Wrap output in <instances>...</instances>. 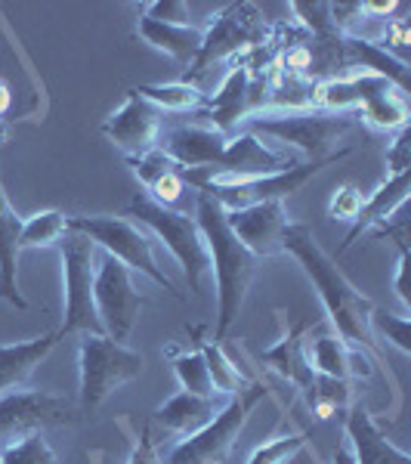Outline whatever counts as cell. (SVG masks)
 Here are the masks:
<instances>
[{"label": "cell", "mask_w": 411, "mask_h": 464, "mask_svg": "<svg viewBox=\"0 0 411 464\" xmlns=\"http://www.w3.org/2000/svg\"><path fill=\"white\" fill-rule=\"evenodd\" d=\"M205 118L214 127L216 133L223 137H235L238 127H242L248 118L253 115V106H251V78H248V69L242 63H233L223 78V84L216 87V93L211 100H205Z\"/></svg>", "instance_id": "obj_16"}, {"label": "cell", "mask_w": 411, "mask_h": 464, "mask_svg": "<svg viewBox=\"0 0 411 464\" xmlns=\"http://www.w3.org/2000/svg\"><path fill=\"white\" fill-rule=\"evenodd\" d=\"M69 232V214L62 211H41L28 220H22L19 251L22 248H50Z\"/></svg>", "instance_id": "obj_28"}, {"label": "cell", "mask_w": 411, "mask_h": 464, "mask_svg": "<svg viewBox=\"0 0 411 464\" xmlns=\"http://www.w3.org/2000/svg\"><path fill=\"white\" fill-rule=\"evenodd\" d=\"M0 461H4V464H59L56 452L50 449V443L41 437V433H34V437H25V440H19V443L0 449Z\"/></svg>", "instance_id": "obj_33"}, {"label": "cell", "mask_w": 411, "mask_h": 464, "mask_svg": "<svg viewBox=\"0 0 411 464\" xmlns=\"http://www.w3.org/2000/svg\"><path fill=\"white\" fill-rule=\"evenodd\" d=\"M310 464H316V459H312V461H310Z\"/></svg>", "instance_id": "obj_42"}, {"label": "cell", "mask_w": 411, "mask_h": 464, "mask_svg": "<svg viewBox=\"0 0 411 464\" xmlns=\"http://www.w3.org/2000/svg\"><path fill=\"white\" fill-rule=\"evenodd\" d=\"M411 170V127L396 130L390 149H387V174H406Z\"/></svg>", "instance_id": "obj_37"}, {"label": "cell", "mask_w": 411, "mask_h": 464, "mask_svg": "<svg viewBox=\"0 0 411 464\" xmlns=\"http://www.w3.org/2000/svg\"><path fill=\"white\" fill-rule=\"evenodd\" d=\"M353 111H288V115H251L242 127H248L253 137L272 140V146L294 152L297 159L306 155V161H322L338 155V143L353 130Z\"/></svg>", "instance_id": "obj_4"}, {"label": "cell", "mask_w": 411, "mask_h": 464, "mask_svg": "<svg viewBox=\"0 0 411 464\" xmlns=\"http://www.w3.org/2000/svg\"><path fill=\"white\" fill-rule=\"evenodd\" d=\"M59 341H62V334H59V328H56V332H47V334H41V338L0 347V396L22 391V387L28 384V378H32V372L50 356V350H53Z\"/></svg>", "instance_id": "obj_20"}, {"label": "cell", "mask_w": 411, "mask_h": 464, "mask_svg": "<svg viewBox=\"0 0 411 464\" xmlns=\"http://www.w3.org/2000/svg\"><path fill=\"white\" fill-rule=\"evenodd\" d=\"M13 109V90L4 84V81H0V121H4V115L6 111Z\"/></svg>", "instance_id": "obj_41"}, {"label": "cell", "mask_w": 411, "mask_h": 464, "mask_svg": "<svg viewBox=\"0 0 411 464\" xmlns=\"http://www.w3.org/2000/svg\"><path fill=\"white\" fill-rule=\"evenodd\" d=\"M198 350L205 353V362H207V372H211V381H214V393H226V396H235L238 391L248 387V381L238 372V365H233V359L220 350V343L214 341H198Z\"/></svg>", "instance_id": "obj_29"}, {"label": "cell", "mask_w": 411, "mask_h": 464, "mask_svg": "<svg viewBox=\"0 0 411 464\" xmlns=\"http://www.w3.org/2000/svg\"><path fill=\"white\" fill-rule=\"evenodd\" d=\"M93 306L106 338H111L115 343L130 341L139 319V306H143V295L133 288L130 269L106 251L96 254Z\"/></svg>", "instance_id": "obj_13"}, {"label": "cell", "mask_w": 411, "mask_h": 464, "mask_svg": "<svg viewBox=\"0 0 411 464\" xmlns=\"http://www.w3.org/2000/svg\"><path fill=\"white\" fill-rule=\"evenodd\" d=\"M143 16L155 22H167V25H192V10L183 0H155V4H143Z\"/></svg>", "instance_id": "obj_36"}, {"label": "cell", "mask_w": 411, "mask_h": 464, "mask_svg": "<svg viewBox=\"0 0 411 464\" xmlns=\"http://www.w3.org/2000/svg\"><path fill=\"white\" fill-rule=\"evenodd\" d=\"M143 100L152 102L158 111H198L205 106L207 96L201 93L198 84L189 81H170V84H146L137 87Z\"/></svg>", "instance_id": "obj_26"}, {"label": "cell", "mask_w": 411, "mask_h": 464, "mask_svg": "<svg viewBox=\"0 0 411 464\" xmlns=\"http://www.w3.org/2000/svg\"><path fill=\"white\" fill-rule=\"evenodd\" d=\"M69 229L87 236L100 251H106L115 260H121L127 269H137V273L148 276L155 285L170 291L174 297H183V291H177V285L170 282V276L164 273L158 266V260H155L148 236L133 220H127V217H109V214L69 217Z\"/></svg>", "instance_id": "obj_10"}, {"label": "cell", "mask_w": 411, "mask_h": 464, "mask_svg": "<svg viewBox=\"0 0 411 464\" xmlns=\"http://www.w3.org/2000/svg\"><path fill=\"white\" fill-rule=\"evenodd\" d=\"M174 372H177V381L186 393H196V396H207L214 400V381H211V372H207V362H205V353L196 347L189 353H174Z\"/></svg>", "instance_id": "obj_30"}, {"label": "cell", "mask_w": 411, "mask_h": 464, "mask_svg": "<svg viewBox=\"0 0 411 464\" xmlns=\"http://www.w3.org/2000/svg\"><path fill=\"white\" fill-rule=\"evenodd\" d=\"M81 406L50 391H13L0 396V449L25 437L81 421Z\"/></svg>", "instance_id": "obj_12"}, {"label": "cell", "mask_w": 411, "mask_h": 464, "mask_svg": "<svg viewBox=\"0 0 411 464\" xmlns=\"http://www.w3.org/2000/svg\"><path fill=\"white\" fill-rule=\"evenodd\" d=\"M310 409L316 411L319 418H331L334 411H347L349 402H353V384L343 378H328V375H316L312 387L303 393Z\"/></svg>", "instance_id": "obj_27"}, {"label": "cell", "mask_w": 411, "mask_h": 464, "mask_svg": "<svg viewBox=\"0 0 411 464\" xmlns=\"http://www.w3.org/2000/svg\"><path fill=\"white\" fill-rule=\"evenodd\" d=\"M137 34L143 37L146 44H152L155 50H161V53H167L174 59L179 72H186L192 63H196L205 28L201 25H167V22H155L148 16H139Z\"/></svg>", "instance_id": "obj_23"}, {"label": "cell", "mask_w": 411, "mask_h": 464, "mask_svg": "<svg viewBox=\"0 0 411 464\" xmlns=\"http://www.w3.org/2000/svg\"><path fill=\"white\" fill-rule=\"evenodd\" d=\"M362 205H365L362 189H356V186H338L331 201H328V217H331V220L353 223L358 217V211H362Z\"/></svg>", "instance_id": "obj_35"}, {"label": "cell", "mask_w": 411, "mask_h": 464, "mask_svg": "<svg viewBox=\"0 0 411 464\" xmlns=\"http://www.w3.org/2000/svg\"><path fill=\"white\" fill-rule=\"evenodd\" d=\"M127 464H161L158 452H155V440H152V428H146L139 433V440L133 443V452Z\"/></svg>", "instance_id": "obj_38"}, {"label": "cell", "mask_w": 411, "mask_h": 464, "mask_svg": "<svg viewBox=\"0 0 411 464\" xmlns=\"http://www.w3.org/2000/svg\"><path fill=\"white\" fill-rule=\"evenodd\" d=\"M196 223L201 236H205L211 273L216 279V325L211 341L220 343L229 334L238 313H242L244 295H248L251 279L257 273V257L233 236L226 223V211L214 198H207L205 192H198Z\"/></svg>", "instance_id": "obj_3"}, {"label": "cell", "mask_w": 411, "mask_h": 464, "mask_svg": "<svg viewBox=\"0 0 411 464\" xmlns=\"http://www.w3.org/2000/svg\"><path fill=\"white\" fill-rule=\"evenodd\" d=\"M306 332H310V325H306V322H297V325H291L288 332L282 334L269 350H263V356H260V362H263L266 369H272L275 375H282L301 393L310 391L312 381H316V372L310 369V362H306V356H303Z\"/></svg>", "instance_id": "obj_21"}, {"label": "cell", "mask_w": 411, "mask_h": 464, "mask_svg": "<svg viewBox=\"0 0 411 464\" xmlns=\"http://www.w3.org/2000/svg\"><path fill=\"white\" fill-rule=\"evenodd\" d=\"M371 334H384L399 353H411V322L408 316H396V313L378 310L371 313Z\"/></svg>", "instance_id": "obj_34"}, {"label": "cell", "mask_w": 411, "mask_h": 464, "mask_svg": "<svg viewBox=\"0 0 411 464\" xmlns=\"http://www.w3.org/2000/svg\"><path fill=\"white\" fill-rule=\"evenodd\" d=\"M303 356L316 375L328 378H371L375 359L362 350H349L338 334H319V338H303Z\"/></svg>", "instance_id": "obj_18"}, {"label": "cell", "mask_w": 411, "mask_h": 464, "mask_svg": "<svg viewBox=\"0 0 411 464\" xmlns=\"http://www.w3.org/2000/svg\"><path fill=\"white\" fill-rule=\"evenodd\" d=\"M408 264H411V254H399V264H396V279H393V288H396V297L402 304L411 306V295H408Z\"/></svg>", "instance_id": "obj_39"}, {"label": "cell", "mask_w": 411, "mask_h": 464, "mask_svg": "<svg viewBox=\"0 0 411 464\" xmlns=\"http://www.w3.org/2000/svg\"><path fill=\"white\" fill-rule=\"evenodd\" d=\"M371 44H378L384 53H390L396 63L408 65V53H411V28H408V16L406 10L399 13V16L387 19L384 28H380L378 37H368Z\"/></svg>", "instance_id": "obj_31"}, {"label": "cell", "mask_w": 411, "mask_h": 464, "mask_svg": "<svg viewBox=\"0 0 411 464\" xmlns=\"http://www.w3.org/2000/svg\"><path fill=\"white\" fill-rule=\"evenodd\" d=\"M158 149L179 164V177L189 186L211 177H266L301 164L294 152L263 143L248 130L223 137L207 124L161 127Z\"/></svg>", "instance_id": "obj_1"}, {"label": "cell", "mask_w": 411, "mask_h": 464, "mask_svg": "<svg viewBox=\"0 0 411 464\" xmlns=\"http://www.w3.org/2000/svg\"><path fill=\"white\" fill-rule=\"evenodd\" d=\"M331 464H356V452L349 446V440L343 437L338 446H334V455H331Z\"/></svg>", "instance_id": "obj_40"}, {"label": "cell", "mask_w": 411, "mask_h": 464, "mask_svg": "<svg viewBox=\"0 0 411 464\" xmlns=\"http://www.w3.org/2000/svg\"><path fill=\"white\" fill-rule=\"evenodd\" d=\"M282 251L291 254L310 282L319 291L328 322L334 325L338 338L347 343L349 350H362L371 359H378L375 334H371V313H375V301L365 297L347 276L340 273L328 254L319 248L316 236L306 223H288L285 238H282Z\"/></svg>", "instance_id": "obj_2"}, {"label": "cell", "mask_w": 411, "mask_h": 464, "mask_svg": "<svg viewBox=\"0 0 411 464\" xmlns=\"http://www.w3.org/2000/svg\"><path fill=\"white\" fill-rule=\"evenodd\" d=\"M62 257V279H65V319L59 334H102L100 316L93 306V276H96V248L87 236L69 229L56 242Z\"/></svg>", "instance_id": "obj_11"}, {"label": "cell", "mask_w": 411, "mask_h": 464, "mask_svg": "<svg viewBox=\"0 0 411 464\" xmlns=\"http://www.w3.org/2000/svg\"><path fill=\"white\" fill-rule=\"evenodd\" d=\"M161 111L148 100L139 96V90H127L121 109H115L102 124V137L115 149H121L124 159H139V155L158 149L161 137Z\"/></svg>", "instance_id": "obj_14"}, {"label": "cell", "mask_w": 411, "mask_h": 464, "mask_svg": "<svg viewBox=\"0 0 411 464\" xmlns=\"http://www.w3.org/2000/svg\"><path fill=\"white\" fill-rule=\"evenodd\" d=\"M127 168L146 186V196L164 208H174L179 196L186 192V183L179 177V164L167 159L161 149H152V152L139 155V159H127Z\"/></svg>", "instance_id": "obj_22"}, {"label": "cell", "mask_w": 411, "mask_h": 464, "mask_svg": "<svg viewBox=\"0 0 411 464\" xmlns=\"http://www.w3.org/2000/svg\"><path fill=\"white\" fill-rule=\"evenodd\" d=\"M214 411H216L214 400L179 391L177 396H170V400L164 402V406H158V409L152 411V421L158 424L161 430H167V433H179V437H189V433L201 430L207 421H211Z\"/></svg>", "instance_id": "obj_25"}, {"label": "cell", "mask_w": 411, "mask_h": 464, "mask_svg": "<svg viewBox=\"0 0 411 464\" xmlns=\"http://www.w3.org/2000/svg\"><path fill=\"white\" fill-rule=\"evenodd\" d=\"M353 152V146L340 149L338 155L322 161H301L288 170H279V174H266V177H211L196 183L198 192H205L207 198H214L223 211H242V208L251 205H263V201H285L294 192H301L312 177L319 174L328 164H338L340 159Z\"/></svg>", "instance_id": "obj_8"}, {"label": "cell", "mask_w": 411, "mask_h": 464, "mask_svg": "<svg viewBox=\"0 0 411 464\" xmlns=\"http://www.w3.org/2000/svg\"><path fill=\"white\" fill-rule=\"evenodd\" d=\"M78 365H81V415H93L102 402L133 378L143 375V353L130 350L127 343H115L106 334H81L78 341Z\"/></svg>", "instance_id": "obj_6"}, {"label": "cell", "mask_w": 411, "mask_h": 464, "mask_svg": "<svg viewBox=\"0 0 411 464\" xmlns=\"http://www.w3.org/2000/svg\"><path fill=\"white\" fill-rule=\"evenodd\" d=\"M269 37V22L260 13L257 4H229L220 13H214L211 22L205 25V37H201V50L196 63L183 72L179 81H196L214 65L223 63H238L244 53H251L253 47H260Z\"/></svg>", "instance_id": "obj_5"}, {"label": "cell", "mask_w": 411, "mask_h": 464, "mask_svg": "<svg viewBox=\"0 0 411 464\" xmlns=\"http://www.w3.org/2000/svg\"><path fill=\"white\" fill-rule=\"evenodd\" d=\"M127 214L137 217L148 232L158 236V242L174 254L177 264L183 266L189 291L198 295L205 276L211 273V257H207V245H205V236H201L196 217L177 211V208H164L158 201L148 198L146 192L130 198Z\"/></svg>", "instance_id": "obj_7"}, {"label": "cell", "mask_w": 411, "mask_h": 464, "mask_svg": "<svg viewBox=\"0 0 411 464\" xmlns=\"http://www.w3.org/2000/svg\"><path fill=\"white\" fill-rule=\"evenodd\" d=\"M19 232H22V217L13 211V205L6 201L4 183H0V297L10 306H16V310H28V301L22 297L16 279Z\"/></svg>", "instance_id": "obj_24"}, {"label": "cell", "mask_w": 411, "mask_h": 464, "mask_svg": "<svg viewBox=\"0 0 411 464\" xmlns=\"http://www.w3.org/2000/svg\"><path fill=\"white\" fill-rule=\"evenodd\" d=\"M226 223L233 229V236L248 248L253 257H275L282 251V238L288 229V214L285 201H263V205H251L242 211H229Z\"/></svg>", "instance_id": "obj_15"}, {"label": "cell", "mask_w": 411, "mask_h": 464, "mask_svg": "<svg viewBox=\"0 0 411 464\" xmlns=\"http://www.w3.org/2000/svg\"><path fill=\"white\" fill-rule=\"evenodd\" d=\"M269 396V387L263 381H248L244 391H238L229 406L223 411H216L211 421L201 430L183 437L179 443L167 452L164 464H223L233 452L238 433L248 424V415L257 409L260 400Z\"/></svg>", "instance_id": "obj_9"}, {"label": "cell", "mask_w": 411, "mask_h": 464, "mask_svg": "<svg viewBox=\"0 0 411 464\" xmlns=\"http://www.w3.org/2000/svg\"><path fill=\"white\" fill-rule=\"evenodd\" d=\"M343 437L353 446L356 464H411L408 452L396 449L371 421L365 402H349V409L343 411Z\"/></svg>", "instance_id": "obj_17"}, {"label": "cell", "mask_w": 411, "mask_h": 464, "mask_svg": "<svg viewBox=\"0 0 411 464\" xmlns=\"http://www.w3.org/2000/svg\"><path fill=\"white\" fill-rule=\"evenodd\" d=\"M408 183H411V170H406V174H387L384 183L371 192V198H365L362 211H358V217L353 220V227H349L338 254L349 251L365 232L375 229L378 223H384L387 217H393L402 205H408Z\"/></svg>", "instance_id": "obj_19"}, {"label": "cell", "mask_w": 411, "mask_h": 464, "mask_svg": "<svg viewBox=\"0 0 411 464\" xmlns=\"http://www.w3.org/2000/svg\"><path fill=\"white\" fill-rule=\"evenodd\" d=\"M303 449H306L303 433H285V437H275V440H269V443L253 449L248 464H291Z\"/></svg>", "instance_id": "obj_32"}]
</instances>
